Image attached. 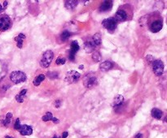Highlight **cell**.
Returning <instances> with one entry per match:
<instances>
[{
  "label": "cell",
  "mask_w": 167,
  "mask_h": 138,
  "mask_svg": "<svg viewBox=\"0 0 167 138\" xmlns=\"http://www.w3.org/2000/svg\"><path fill=\"white\" fill-rule=\"evenodd\" d=\"M98 84V79L96 77V73H89L85 75L83 77V85L86 88L92 89L97 85Z\"/></svg>",
  "instance_id": "1"
},
{
  "label": "cell",
  "mask_w": 167,
  "mask_h": 138,
  "mask_svg": "<svg viewBox=\"0 0 167 138\" xmlns=\"http://www.w3.org/2000/svg\"><path fill=\"white\" fill-rule=\"evenodd\" d=\"M53 57H54V54L51 50H48L45 51L42 56L41 60H40V66L43 68H48L52 61Z\"/></svg>",
  "instance_id": "2"
},
{
  "label": "cell",
  "mask_w": 167,
  "mask_h": 138,
  "mask_svg": "<svg viewBox=\"0 0 167 138\" xmlns=\"http://www.w3.org/2000/svg\"><path fill=\"white\" fill-rule=\"evenodd\" d=\"M26 79H27V77L25 73L21 71H15L10 75V80L14 84H20L21 82L25 81Z\"/></svg>",
  "instance_id": "3"
},
{
  "label": "cell",
  "mask_w": 167,
  "mask_h": 138,
  "mask_svg": "<svg viewBox=\"0 0 167 138\" xmlns=\"http://www.w3.org/2000/svg\"><path fill=\"white\" fill-rule=\"evenodd\" d=\"M81 77V74L76 71H69L66 73L65 76V81L69 84H74L79 81Z\"/></svg>",
  "instance_id": "4"
},
{
  "label": "cell",
  "mask_w": 167,
  "mask_h": 138,
  "mask_svg": "<svg viewBox=\"0 0 167 138\" xmlns=\"http://www.w3.org/2000/svg\"><path fill=\"white\" fill-rule=\"evenodd\" d=\"M12 26V21L8 16L4 15L0 17V31H7Z\"/></svg>",
  "instance_id": "5"
},
{
  "label": "cell",
  "mask_w": 167,
  "mask_h": 138,
  "mask_svg": "<svg viewBox=\"0 0 167 138\" xmlns=\"http://www.w3.org/2000/svg\"><path fill=\"white\" fill-rule=\"evenodd\" d=\"M153 71L154 74L157 77L161 76L164 72V64L163 62L160 59L157 60H154L153 62Z\"/></svg>",
  "instance_id": "6"
},
{
  "label": "cell",
  "mask_w": 167,
  "mask_h": 138,
  "mask_svg": "<svg viewBox=\"0 0 167 138\" xmlns=\"http://www.w3.org/2000/svg\"><path fill=\"white\" fill-rule=\"evenodd\" d=\"M102 25L108 30L112 31V30H115V29L117 28V22L113 19V17H111V18L106 19V20L103 21Z\"/></svg>",
  "instance_id": "7"
},
{
  "label": "cell",
  "mask_w": 167,
  "mask_h": 138,
  "mask_svg": "<svg viewBox=\"0 0 167 138\" xmlns=\"http://www.w3.org/2000/svg\"><path fill=\"white\" fill-rule=\"evenodd\" d=\"M79 45H78V41H73L71 43V48H70V50H69V59L70 61H74L75 59V54L76 53L78 52V50H79Z\"/></svg>",
  "instance_id": "8"
},
{
  "label": "cell",
  "mask_w": 167,
  "mask_h": 138,
  "mask_svg": "<svg viewBox=\"0 0 167 138\" xmlns=\"http://www.w3.org/2000/svg\"><path fill=\"white\" fill-rule=\"evenodd\" d=\"M113 19H114L117 22L125 21H126V19H127V13H126V11H124V10H118V11H117V13L115 14Z\"/></svg>",
  "instance_id": "9"
},
{
  "label": "cell",
  "mask_w": 167,
  "mask_h": 138,
  "mask_svg": "<svg viewBox=\"0 0 167 138\" xmlns=\"http://www.w3.org/2000/svg\"><path fill=\"white\" fill-rule=\"evenodd\" d=\"M162 26H163L162 21H161V20H157V21H153V22L151 24L150 30H151V31L153 33H157L162 29Z\"/></svg>",
  "instance_id": "10"
},
{
  "label": "cell",
  "mask_w": 167,
  "mask_h": 138,
  "mask_svg": "<svg viewBox=\"0 0 167 138\" xmlns=\"http://www.w3.org/2000/svg\"><path fill=\"white\" fill-rule=\"evenodd\" d=\"M20 133L22 135V136H30L33 133V128L29 125L24 124L21 125V128H20Z\"/></svg>",
  "instance_id": "11"
},
{
  "label": "cell",
  "mask_w": 167,
  "mask_h": 138,
  "mask_svg": "<svg viewBox=\"0 0 167 138\" xmlns=\"http://www.w3.org/2000/svg\"><path fill=\"white\" fill-rule=\"evenodd\" d=\"M96 45H95L92 40H88L84 43V49L85 51L87 53H92L96 50Z\"/></svg>",
  "instance_id": "12"
},
{
  "label": "cell",
  "mask_w": 167,
  "mask_h": 138,
  "mask_svg": "<svg viewBox=\"0 0 167 138\" xmlns=\"http://www.w3.org/2000/svg\"><path fill=\"white\" fill-rule=\"evenodd\" d=\"M113 68V64L111 61H104L102 62L100 64V69L102 72H108L110 69H112Z\"/></svg>",
  "instance_id": "13"
},
{
  "label": "cell",
  "mask_w": 167,
  "mask_h": 138,
  "mask_svg": "<svg viewBox=\"0 0 167 138\" xmlns=\"http://www.w3.org/2000/svg\"><path fill=\"white\" fill-rule=\"evenodd\" d=\"M112 7V2L110 1V0H106V1H104L102 3H101L100 7V11H107L108 10H110Z\"/></svg>",
  "instance_id": "14"
},
{
  "label": "cell",
  "mask_w": 167,
  "mask_h": 138,
  "mask_svg": "<svg viewBox=\"0 0 167 138\" xmlns=\"http://www.w3.org/2000/svg\"><path fill=\"white\" fill-rule=\"evenodd\" d=\"M7 73V67L4 62L0 60V81L4 78Z\"/></svg>",
  "instance_id": "15"
},
{
  "label": "cell",
  "mask_w": 167,
  "mask_h": 138,
  "mask_svg": "<svg viewBox=\"0 0 167 138\" xmlns=\"http://www.w3.org/2000/svg\"><path fill=\"white\" fill-rule=\"evenodd\" d=\"M124 102V97L123 96L121 95V94H117L116 97L113 98V102H112V106L114 107H117V106H120Z\"/></svg>",
  "instance_id": "16"
},
{
  "label": "cell",
  "mask_w": 167,
  "mask_h": 138,
  "mask_svg": "<svg viewBox=\"0 0 167 138\" xmlns=\"http://www.w3.org/2000/svg\"><path fill=\"white\" fill-rule=\"evenodd\" d=\"M78 1H74V0H68L64 2V6L68 10H73L77 7L78 5Z\"/></svg>",
  "instance_id": "17"
},
{
  "label": "cell",
  "mask_w": 167,
  "mask_h": 138,
  "mask_svg": "<svg viewBox=\"0 0 167 138\" xmlns=\"http://www.w3.org/2000/svg\"><path fill=\"white\" fill-rule=\"evenodd\" d=\"M25 38V35L23 34H20L18 36H16L15 37V41H16V45L17 47L21 49L23 46V40Z\"/></svg>",
  "instance_id": "18"
},
{
  "label": "cell",
  "mask_w": 167,
  "mask_h": 138,
  "mask_svg": "<svg viewBox=\"0 0 167 138\" xmlns=\"http://www.w3.org/2000/svg\"><path fill=\"white\" fill-rule=\"evenodd\" d=\"M26 93H27V89H22V90L20 92V93L16 96V102H20V103H22L25 100V97H26Z\"/></svg>",
  "instance_id": "19"
},
{
  "label": "cell",
  "mask_w": 167,
  "mask_h": 138,
  "mask_svg": "<svg viewBox=\"0 0 167 138\" xmlns=\"http://www.w3.org/2000/svg\"><path fill=\"white\" fill-rule=\"evenodd\" d=\"M152 116L153 118H155V119H157V120H161V118H162L163 116V112L161 111L160 109H157V108H153V110H152Z\"/></svg>",
  "instance_id": "20"
},
{
  "label": "cell",
  "mask_w": 167,
  "mask_h": 138,
  "mask_svg": "<svg viewBox=\"0 0 167 138\" xmlns=\"http://www.w3.org/2000/svg\"><path fill=\"white\" fill-rule=\"evenodd\" d=\"M12 113H7L5 116V119L1 121V124H2V126H8L10 124V123L12 122Z\"/></svg>",
  "instance_id": "21"
},
{
  "label": "cell",
  "mask_w": 167,
  "mask_h": 138,
  "mask_svg": "<svg viewBox=\"0 0 167 138\" xmlns=\"http://www.w3.org/2000/svg\"><path fill=\"white\" fill-rule=\"evenodd\" d=\"M44 79H45V75L43 74L39 75L38 77H35V79L34 80V81H33V84H34L35 86H39V85L41 84L42 81H43Z\"/></svg>",
  "instance_id": "22"
},
{
  "label": "cell",
  "mask_w": 167,
  "mask_h": 138,
  "mask_svg": "<svg viewBox=\"0 0 167 138\" xmlns=\"http://www.w3.org/2000/svg\"><path fill=\"white\" fill-rule=\"evenodd\" d=\"M92 41L94 42L95 45H100L101 44V36L100 34H96L94 36L92 37Z\"/></svg>",
  "instance_id": "23"
},
{
  "label": "cell",
  "mask_w": 167,
  "mask_h": 138,
  "mask_svg": "<svg viewBox=\"0 0 167 138\" xmlns=\"http://www.w3.org/2000/svg\"><path fill=\"white\" fill-rule=\"evenodd\" d=\"M71 36V34L68 31V30H64L62 32V34H60V39H61V41H66Z\"/></svg>",
  "instance_id": "24"
},
{
  "label": "cell",
  "mask_w": 167,
  "mask_h": 138,
  "mask_svg": "<svg viewBox=\"0 0 167 138\" xmlns=\"http://www.w3.org/2000/svg\"><path fill=\"white\" fill-rule=\"evenodd\" d=\"M92 59H93V61L96 62V63H98V62L101 61V54L99 52V51H95L92 54Z\"/></svg>",
  "instance_id": "25"
},
{
  "label": "cell",
  "mask_w": 167,
  "mask_h": 138,
  "mask_svg": "<svg viewBox=\"0 0 167 138\" xmlns=\"http://www.w3.org/2000/svg\"><path fill=\"white\" fill-rule=\"evenodd\" d=\"M52 114L51 113V112H47V113H46V115H44V116H43L42 120H43V121H44V122H47V121L52 120Z\"/></svg>",
  "instance_id": "26"
},
{
  "label": "cell",
  "mask_w": 167,
  "mask_h": 138,
  "mask_svg": "<svg viewBox=\"0 0 167 138\" xmlns=\"http://www.w3.org/2000/svg\"><path fill=\"white\" fill-rule=\"evenodd\" d=\"M65 62H66V59H64V58H62V57H59L57 59H56V61H55V64L56 65H63V64H65Z\"/></svg>",
  "instance_id": "27"
},
{
  "label": "cell",
  "mask_w": 167,
  "mask_h": 138,
  "mask_svg": "<svg viewBox=\"0 0 167 138\" xmlns=\"http://www.w3.org/2000/svg\"><path fill=\"white\" fill-rule=\"evenodd\" d=\"M47 77L50 78V79H55V78H57L58 77V73L54 72H50V73H47Z\"/></svg>",
  "instance_id": "28"
},
{
  "label": "cell",
  "mask_w": 167,
  "mask_h": 138,
  "mask_svg": "<svg viewBox=\"0 0 167 138\" xmlns=\"http://www.w3.org/2000/svg\"><path fill=\"white\" fill-rule=\"evenodd\" d=\"M21 121H20V120L19 119H17V120H16V122H15V124H14V128L16 129V130H20V128H21Z\"/></svg>",
  "instance_id": "29"
},
{
  "label": "cell",
  "mask_w": 167,
  "mask_h": 138,
  "mask_svg": "<svg viewBox=\"0 0 167 138\" xmlns=\"http://www.w3.org/2000/svg\"><path fill=\"white\" fill-rule=\"evenodd\" d=\"M7 6V1H5L4 2H3V5H2L1 3H0V12H2L3 10L6 8V7Z\"/></svg>",
  "instance_id": "30"
},
{
  "label": "cell",
  "mask_w": 167,
  "mask_h": 138,
  "mask_svg": "<svg viewBox=\"0 0 167 138\" xmlns=\"http://www.w3.org/2000/svg\"><path fill=\"white\" fill-rule=\"evenodd\" d=\"M146 59H147V60H148V61L151 62V63H153V62L154 61L153 57L152 56V55H150V54H148V55H147Z\"/></svg>",
  "instance_id": "31"
},
{
  "label": "cell",
  "mask_w": 167,
  "mask_h": 138,
  "mask_svg": "<svg viewBox=\"0 0 167 138\" xmlns=\"http://www.w3.org/2000/svg\"><path fill=\"white\" fill-rule=\"evenodd\" d=\"M60 105H61V101L60 100H56L55 102V106L56 108H60Z\"/></svg>",
  "instance_id": "32"
},
{
  "label": "cell",
  "mask_w": 167,
  "mask_h": 138,
  "mask_svg": "<svg viewBox=\"0 0 167 138\" xmlns=\"http://www.w3.org/2000/svg\"><path fill=\"white\" fill-rule=\"evenodd\" d=\"M52 120L54 124H58V123L60 122V120H58V119H56V118H54V117L52 118V120Z\"/></svg>",
  "instance_id": "33"
},
{
  "label": "cell",
  "mask_w": 167,
  "mask_h": 138,
  "mask_svg": "<svg viewBox=\"0 0 167 138\" xmlns=\"http://www.w3.org/2000/svg\"><path fill=\"white\" fill-rule=\"evenodd\" d=\"M68 135H69V133H68L67 132H63V134H62V138H66L67 136H68Z\"/></svg>",
  "instance_id": "34"
},
{
  "label": "cell",
  "mask_w": 167,
  "mask_h": 138,
  "mask_svg": "<svg viewBox=\"0 0 167 138\" xmlns=\"http://www.w3.org/2000/svg\"><path fill=\"white\" fill-rule=\"evenodd\" d=\"M135 138H143V134L142 133H138L137 135H135Z\"/></svg>",
  "instance_id": "35"
},
{
  "label": "cell",
  "mask_w": 167,
  "mask_h": 138,
  "mask_svg": "<svg viewBox=\"0 0 167 138\" xmlns=\"http://www.w3.org/2000/svg\"><path fill=\"white\" fill-rule=\"evenodd\" d=\"M83 68H84V66L83 65H80L79 67H78V68H79V69H83Z\"/></svg>",
  "instance_id": "36"
},
{
  "label": "cell",
  "mask_w": 167,
  "mask_h": 138,
  "mask_svg": "<svg viewBox=\"0 0 167 138\" xmlns=\"http://www.w3.org/2000/svg\"><path fill=\"white\" fill-rule=\"evenodd\" d=\"M5 138H13L12 136H5Z\"/></svg>",
  "instance_id": "37"
},
{
  "label": "cell",
  "mask_w": 167,
  "mask_h": 138,
  "mask_svg": "<svg viewBox=\"0 0 167 138\" xmlns=\"http://www.w3.org/2000/svg\"><path fill=\"white\" fill-rule=\"evenodd\" d=\"M53 138H58V136H54V137Z\"/></svg>",
  "instance_id": "38"
}]
</instances>
